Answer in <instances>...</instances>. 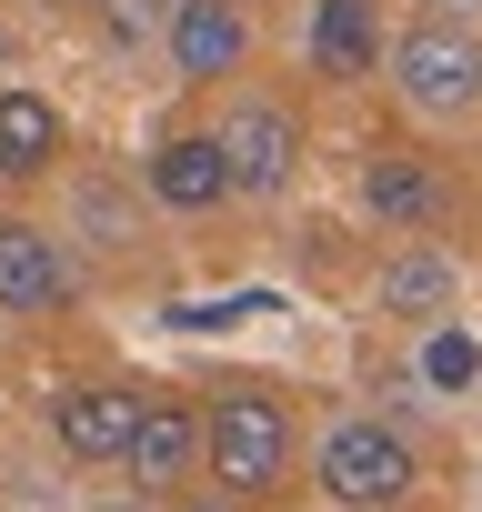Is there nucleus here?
Wrapping results in <instances>:
<instances>
[{"label":"nucleus","instance_id":"2","mask_svg":"<svg viewBox=\"0 0 482 512\" xmlns=\"http://www.w3.org/2000/svg\"><path fill=\"white\" fill-rule=\"evenodd\" d=\"M282 462H292V412H282V392H262V382H231V392H211V482L221 492H272L282 482Z\"/></svg>","mask_w":482,"mask_h":512},{"label":"nucleus","instance_id":"13","mask_svg":"<svg viewBox=\"0 0 482 512\" xmlns=\"http://www.w3.org/2000/svg\"><path fill=\"white\" fill-rule=\"evenodd\" d=\"M452 292H462V272H452V251H432V241L392 251V262H382V282H372L382 322H442V312H452Z\"/></svg>","mask_w":482,"mask_h":512},{"label":"nucleus","instance_id":"4","mask_svg":"<svg viewBox=\"0 0 482 512\" xmlns=\"http://www.w3.org/2000/svg\"><path fill=\"white\" fill-rule=\"evenodd\" d=\"M322 492L352 502V512H392L412 492V442L392 422H372V412H342L322 432Z\"/></svg>","mask_w":482,"mask_h":512},{"label":"nucleus","instance_id":"16","mask_svg":"<svg viewBox=\"0 0 482 512\" xmlns=\"http://www.w3.org/2000/svg\"><path fill=\"white\" fill-rule=\"evenodd\" d=\"M241 11H252V0H241Z\"/></svg>","mask_w":482,"mask_h":512},{"label":"nucleus","instance_id":"8","mask_svg":"<svg viewBox=\"0 0 482 512\" xmlns=\"http://www.w3.org/2000/svg\"><path fill=\"white\" fill-rule=\"evenodd\" d=\"M141 402L151 392H121V382H81L51 402V442L71 462H131V432H141Z\"/></svg>","mask_w":482,"mask_h":512},{"label":"nucleus","instance_id":"15","mask_svg":"<svg viewBox=\"0 0 482 512\" xmlns=\"http://www.w3.org/2000/svg\"><path fill=\"white\" fill-rule=\"evenodd\" d=\"M171 512H241V492H221V482H201V492H181Z\"/></svg>","mask_w":482,"mask_h":512},{"label":"nucleus","instance_id":"1","mask_svg":"<svg viewBox=\"0 0 482 512\" xmlns=\"http://www.w3.org/2000/svg\"><path fill=\"white\" fill-rule=\"evenodd\" d=\"M392 101L412 111V121H442V131H462V121H482V41L462 31V21H412L402 41H392Z\"/></svg>","mask_w":482,"mask_h":512},{"label":"nucleus","instance_id":"7","mask_svg":"<svg viewBox=\"0 0 482 512\" xmlns=\"http://www.w3.org/2000/svg\"><path fill=\"white\" fill-rule=\"evenodd\" d=\"M81 292V272H71V251H61V231H41V221H0V312H61Z\"/></svg>","mask_w":482,"mask_h":512},{"label":"nucleus","instance_id":"11","mask_svg":"<svg viewBox=\"0 0 482 512\" xmlns=\"http://www.w3.org/2000/svg\"><path fill=\"white\" fill-rule=\"evenodd\" d=\"M302 61H312L322 81H372V71H382V0H312Z\"/></svg>","mask_w":482,"mask_h":512},{"label":"nucleus","instance_id":"10","mask_svg":"<svg viewBox=\"0 0 482 512\" xmlns=\"http://www.w3.org/2000/svg\"><path fill=\"white\" fill-rule=\"evenodd\" d=\"M61 151H71L61 101H51V91H31V81H0V181H51V171H61Z\"/></svg>","mask_w":482,"mask_h":512},{"label":"nucleus","instance_id":"9","mask_svg":"<svg viewBox=\"0 0 482 512\" xmlns=\"http://www.w3.org/2000/svg\"><path fill=\"white\" fill-rule=\"evenodd\" d=\"M151 201H161V211H221V201H241L221 131H171V141L151 151Z\"/></svg>","mask_w":482,"mask_h":512},{"label":"nucleus","instance_id":"12","mask_svg":"<svg viewBox=\"0 0 482 512\" xmlns=\"http://www.w3.org/2000/svg\"><path fill=\"white\" fill-rule=\"evenodd\" d=\"M442 201H452V191H442V171H432L422 151H372V161H362V211H372V221H392V231H432Z\"/></svg>","mask_w":482,"mask_h":512},{"label":"nucleus","instance_id":"14","mask_svg":"<svg viewBox=\"0 0 482 512\" xmlns=\"http://www.w3.org/2000/svg\"><path fill=\"white\" fill-rule=\"evenodd\" d=\"M422 372H432L442 392H472V382H482V342H472L462 322H432V342H422Z\"/></svg>","mask_w":482,"mask_h":512},{"label":"nucleus","instance_id":"6","mask_svg":"<svg viewBox=\"0 0 482 512\" xmlns=\"http://www.w3.org/2000/svg\"><path fill=\"white\" fill-rule=\"evenodd\" d=\"M191 462H211V412L181 402V392H151L141 402V432H131L141 492H191Z\"/></svg>","mask_w":482,"mask_h":512},{"label":"nucleus","instance_id":"3","mask_svg":"<svg viewBox=\"0 0 482 512\" xmlns=\"http://www.w3.org/2000/svg\"><path fill=\"white\" fill-rule=\"evenodd\" d=\"M211 131H221V151H231L241 201H282V191L302 181V111H292V101H272V91H231Z\"/></svg>","mask_w":482,"mask_h":512},{"label":"nucleus","instance_id":"5","mask_svg":"<svg viewBox=\"0 0 482 512\" xmlns=\"http://www.w3.org/2000/svg\"><path fill=\"white\" fill-rule=\"evenodd\" d=\"M252 61V11L241 0H171V71L191 91H221Z\"/></svg>","mask_w":482,"mask_h":512}]
</instances>
